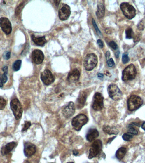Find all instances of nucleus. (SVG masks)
<instances>
[{
	"instance_id": "obj_1",
	"label": "nucleus",
	"mask_w": 145,
	"mask_h": 163,
	"mask_svg": "<svg viewBox=\"0 0 145 163\" xmlns=\"http://www.w3.org/2000/svg\"><path fill=\"white\" fill-rule=\"evenodd\" d=\"M88 121V119L86 115L79 114L73 118L71 122L72 126L76 131H79Z\"/></svg>"
},
{
	"instance_id": "obj_2",
	"label": "nucleus",
	"mask_w": 145,
	"mask_h": 163,
	"mask_svg": "<svg viewBox=\"0 0 145 163\" xmlns=\"http://www.w3.org/2000/svg\"><path fill=\"white\" fill-rule=\"evenodd\" d=\"M143 104V101L141 97L135 95L131 96L127 101L128 110L131 111H134L140 108Z\"/></svg>"
},
{
	"instance_id": "obj_3",
	"label": "nucleus",
	"mask_w": 145,
	"mask_h": 163,
	"mask_svg": "<svg viewBox=\"0 0 145 163\" xmlns=\"http://www.w3.org/2000/svg\"><path fill=\"white\" fill-rule=\"evenodd\" d=\"M98 63V58L94 54H87L84 60V65L85 69L88 71H92L95 68Z\"/></svg>"
},
{
	"instance_id": "obj_4",
	"label": "nucleus",
	"mask_w": 145,
	"mask_h": 163,
	"mask_svg": "<svg viewBox=\"0 0 145 163\" xmlns=\"http://www.w3.org/2000/svg\"><path fill=\"white\" fill-rule=\"evenodd\" d=\"M136 74L135 66L131 64L126 67L123 72L122 79L124 81L133 80L135 78Z\"/></svg>"
},
{
	"instance_id": "obj_5",
	"label": "nucleus",
	"mask_w": 145,
	"mask_h": 163,
	"mask_svg": "<svg viewBox=\"0 0 145 163\" xmlns=\"http://www.w3.org/2000/svg\"><path fill=\"white\" fill-rule=\"evenodd\" d=\"M10 107L16 119H19L22 117L23 108L18 99H14L12 100L10 102Z\"/></svg>"
},
{
	"instance_id": "obj_6",
	"label": "nucleus",
	"mask_w": 145,
	"mask_h": 163,
	"mask_svg": "<svg viewBox=\"0 0 145 163\" xmlns=\"http://www.w3.org/2000/svg\"><path fill=\"white\" fill-rule=\"evenodd\" d=\"M107 91L109 97L115 101H118L122 98V92L116 84H112L107 88Z\"/></svg>"
},
{
	"instance_id": "obj_7",
	"label": "nucleus",
	"mask_w": 145,
	"mask_h": 163,
	"mask_svg": "<svg viewBox=\"0 0 145 163\" xmlns=\"http://www.w3.org/2000/svg\"><path fill=\"white\" fill-rule=\"evenodd\" d=\"M102 141L100 139H97L92 143L90 148L89 150V159H92L95 158L99 155L102 151Z\"/></svg>"
},
{
	"instance_id": "obj_8",
	"label": "nucleus",
	"mask_w": 145,
	"mask_h": 163,
	"mask_svg": "<svg viewBox=\"0 0 145 163\" xmlns=\"http://www.w3.org/2000/svg\"><path fill=\"white\" fill-rule=\"evenodd\" d=\"M120 8L123 15L129 19H132L136 15V10L134 7L128 3H123Z\"/></svg>"
},
{
	"instance_id": "obj_9",
	"label": "nucleus",
	"mask_w": 145,
	"mask_h": 163,
	"mask_svg": "<svg viewBox=\"0 0 145 163\" xmlns=\"http://www.w3.org/2000/svg\"><path fill=\"white\" fill-rule=\"evenodd\" d=\"M103 96L102 93L97 92L93 96L92 107L95 111H101L104 107Z\"/></svg>"
},
{
	"instance_id": "obj_10",
	"label": "nucleus",
	"mask_w": 145,
	"mask_h": 163,
	"mask_svg": "<svg viewBox=\"0 0 145 163\" xmlns=\"http://www.w3.org/2000/svg\"><path fill=\"white\" fill-rule=\"evenodd\" d=\"M71 14V8L68 5L65 4H61L59 9V18L62 20H65L68 19Z\"/></svg>"
},
{
	"instance_id": "obj_11",
	"label": "nucleus",
	"mask_w": 145,
	"mask_h": 163,
	"mask_svg": "<svg viewBox=\"0 0 145 163\" xmlns=\"http://www.w3.org/2000/svg\"><path fill=\"white\" fill-rule=\"evenodd\" d=\"M41 79L44 85L49 86L55 81V78L50 70L46 69L41 73Z\"/></svg>"
},
{
	"instance_id": "obj_12",
	"label": "nucleus",
	"mask_w": 145,
	"mask_h": 163,
	"mask_svg": "<svg viewBox=\"0 0 145 163\" xmlns=\"http://www.w3.org/2000/svg\"><path fill=\"white\" fill-rule=\"evenodd\" d=\"M75 110L74 103L72 102H70L62 107V113L64 117L68 119L74 115Z\"/></svg>"
},
{
	"instance_id": "obj_13",
	"label": "nucleus",
	"mask_w": 145,
	"mask_h": 163,
	"mask_svg": "<svg viewBox=\"0 0 145 163\" xmlns=\"http://www.w3.org/2000/svg\"><path fill=\"white\" fill-rule=\"evenodd\" d=\"M0 27L6 34L8 35L12 31V25L9 19L6 18L2 17L0 18Z\"/></svg>"
},
{
	"instance_id": "obj_14",
	"label": "nucleus",
	"mask_w": 145,
	"mask_h": 163,
	"mask_svg": "<svg viewBox=\"0 0 145 163\" xmlns=\"http://www.w3.org/2000/svg\"><path fill=\"white\" fill-rule=\"evenodd\" d=\"M36 147L30 142H26L24 144V153L26 157H29L36 152Z\"/></svg>"
},
{
	"instance_id": "obj_15",
	"label": "nucleus",
	"mask_w": 145,
	"mask_h": 163,
	"mask_svg": "<svg viewBox=\"0 0 145 163\" xmlns=\"http://www.w3.org/2000/svg\"><path fill=\"white\" fill-rule=\"evenodd\" d=\"M33 61L36 64L42 63L44 59V55L41 50L36 49L33 51L32 54Z\"/></svg>"
},
{
	"instance_id": "obj_16",
	"label": "nucleus",
	"mask_w": 145,
	"mask_h": 163,
	"mask_svg": "<svg viewBox=\"0 0 145 163\" xmlns=\"http://www.w3.org/2000/svg\"><path fill=\"white\" fill-rule=\"evenodd\" d=\"M87 97L88 93L85 91L80 93L76 101V107L78 109H81L84 107L86 102Z\"/></svg>"
},
{
	"instance_id": "obj_17",
	"label": "nucleus",
	"mask_w": 145,
	"mask_h": 163,
	"mask_svg": "<svg viewBox=\"0 0 145 163\" xmlns=\"http://www.w3.org/2000/svg\"><path fill=\"white\" fill-rule=\"evenodd\" d=\"M99 132L95 128H90L87 133L86 138L87 140L89 142H92L95 140L99 137Z\"/></svg>"
},
{
	"instance_id": "obj_18",
	"label": "nucleus",
	"mask_w": 145,
	"mask_h": 163,
	"mask_svg": "<svg viewBox=\"0 0 145 163\" xmlns=\"http://www.w3.org/2000/svg\"><path fill=\"white\" fill-rule=\"evenodd\" d=\"M80 76L79 71L76 68H75L68 74V81L70 82H76L79 79Z\"/></svg>"
},
{
	"instance_id": "obj_19",
	"label": "nucleus",
	"mask_w": 145,
	"mask_h": 163,
	"mask_svg": "<svg viewBox=\"0 0 145 163\" xmlns=\"http://www.w3.org/2000/svg\"><path fill=\"white\" fill-rule=\"evenodd\" d=\"M17 144L15 142H11L6 144L5 146L2 148L1 150L2 155H6L12 151L14 148L16 146Z\"/></svg>"
},
{
	"instance_id": "obj_20",
	"label": "nucleus",
	"mask_w": 145,
	"mask_h": 163,
	"mask_svg": "<svg viewBox=\"0 0 145 163\" xmlns=\"http://www.w3.org/2000/svg\"><path fill=\"white\" fill-rule=\"evenodd\" d=\"M32 39L36 45L43 46L46 43V40L44 36L41 37H36L34 35H32Z\"/></svg>"
},
{
	"instance_id": "obj_21",
	"label": "nucleus",
	"mask_w": 145,
	"mask_h": 163,
	"mask_svg": "<svg viewBox=\"0 0 145 163\" xmlns=\"http://www.w3.org/2000/svg\"><path fill=\"white\" fill-rule=\"evenodd\" d=\"M103 131L105 133L110 135H117L119 133V131L115 127H111L109 125H104L103 126Z\"/></svg>"
},
{
	"instance_id": "obj_22",
	"label": "nucleus",
	"mask_w": 145,
	"mask_h": 163,
	"mask_svg": "<svg viewBox=\"0 0 145 163\" xmlns=\"http://www.w3.org/2000/svg\"><path fill=\"white\" fill-rule=\"evenodd\" d=\"M98 10L96 12V15L98 18H102L104 17L105 15V8L104 5L102 3L98 4Z\"/></svg>"
},
{
	"instance_id": "obj_23",
	"label": "nucleus",
	"mask_w": 145,
	"mask_h": 163,
	"mask_svg": "<svg viewBox=\"0 0 145 163\" xmlns=\"http://www.w3.org/2000/svg\"><path fill=\"white\" fill-rule=\"evenodd\" d=\"M127 152V149L124 147H121L118 149L116 152V156L119 160H120L123 159Z\"/></svg>"
},
{
	"instance_id": "obj_24",
	"label": "nucleus",
	"mask_w": 145,
	"mask_h": 163,
	"mask_svg": "<svg viewBox=\"0 0 145 163\" xmlns=\"http://www.w3.org/2000/svg\"><path fill=\"white\" fill-rule=\"evenodd\" d=\"M22 61L21 60H17L13 64V68L14 71L17 72L20 69Z\"/></svg>"
},
{
	"instance_id": "obj_25",
	"label": "nucleus",
	"mask_w": 145,
	"mask_h": 163,
	"mask_svg": "<svg viewBox=\"0 0 145 163\" xmlns=\"http://www.w3.org/2000/svg\"><path fill=\"white\" fill-rule=\"evenodd\" d=\"M126 38H128V39H131L133 38L134 34L132 29L130 27L127 28L126 30Z\"/></svg>"
},
{
	"instance_id": "obj_26",
	"label": "nucleus",
	"mask_w": 145,
	"mask_h": 163,
	"mask_svg": "<svg viewBox=\"0 0 145 163\" xmlns=\"http://www.w3.org/2000/svg\"><path fill=\"white\" fill-rule=\"evenodd\" d=\"M127 132L129 134H130L131 135H137L138 134V131L131 125H130L128 126Z\"/></svg>"
},
{
	"instance_id": "obj_27",
	"label": "nucleus",
	"mask_w": 145,
	"mask_h": 163,
	"mask_svg": "<svg viewBox=\"0 0 145 163\" xmlns=\"http://www.w3.org/2000/svg\"><path fill=\"white\" fill-rule=\"evenodd\" d=\"M122 138L124 141H130L133 138V136L130 134L124 133L122 136Z\"/></svg>"
},
{
	"instance_id": "obj_28",
	"label": "nucleus",
	"mask_w": 145,
	"mask_h": 163,
	"mask_svg": "<svg viewBox=\"0 0 145 163\" xmlns=\"http://www.w3.org/2000/svg\"><path fill=\"white\" fill-rule=\"evenodd\" d=\"M92 25H93V27H94V28H95V30H96V32H97L98 35H99V36H102V33H101V31H100L99 29V28H98V26H97V24H96L95 20H94V19L93 18L92 19Z\"/></svg>"
},
{
	"instance_id": "obj_29",
	"label": "nucleus",
	"mask_w": 145,
	"mask_h": 163,
	"mask_svg": "<svg viewBox=\"0 0 145 163\" xmlns=\"http://www.w3.org/2000/svg\"><path fill=\"white\" fill-rule=\"evenodd\" d=\"M6 101L3 98H0V110L4 109L6 105Z\"/></svg>"
},
{
	"instance_id": "obj_30",
	"label": "nucleus",
	"mask_w": 145,
	"mask_h": 163,
	"mask_svg": "<svg viewBox=\"0 0 145 163\" xmlns=\"http://www.w3.org/2000/svg\"><path fill=\"white\" fill-rule=\"evenodd\" d=\"M31 125L30 122L25 121V124H24V127H23V129H22V131H25L27 130Z\"/></svg>"
},
{
	"instance_id": "obj_31",
	"label": "nucleus",
	"mask_w": 145,
	"mask_h": 163,
	"mask_svg": "<svg viewBox=\"0 0 145 163\" xmlns=\"http://www.w3.org/2000/svg\"><path fill=\"white\" fill-rule=\"evenodd\" d=\"M122 62L124 64L127 63L130 60L129 57L127 54H123L122 58Z\"/></svg>"
},
{
	"instance_id": "obj_32",
	"label": "nucleus",
	"mask_w": 145,
	"mask_h": 163,
	"mask_svg": "<svg viewBox=\"0 0 145 163\" xmlns=\"http://www.w3.org/2000/svg\"><path fill=\"white\" fill-rule=\"evenodd\" d=\"M109 46H110L112 48L114 49V50H116V49L118 48L117 45V44L113 41H112L109 42Z\"/></svg>"
},
{
	"instance_id": "obj_33",
	"label": "nucleus",
	"mask_w": 145,
	"mask_h": 163,
	"mask_svg": "<svg viewBox=\"0 0 145 163\" xmlns=\"http://www.w3.org/2000/svg\"><path fill=\"white\" fill-rule=\"evenodd\" d=\"M107 65L109 67H112L115 65V63H114L113 60L112 58L109 59L107 61Z\"/></svg>"
},
{
	"instance_id": "obj_34",
	"label": "nucleus",
	"mask_w": 145,
	"mask_h": 163,
	"mask_svg": "<svg viewBox=\"0 0 145 163\" xmlns=\"http://www.w3.org/2000/svg\"><path fill=\"white\" fill-rule=\"evenodd\" d=\"M23 7V4L20 5L18 7V8H17L16 10V14L18 15V14H19L20 13V11H21V10H22Z\"/></svg>"
},
{
	"instance_id": "obj_35",
	"label": "nucleus",
	"mask_w": 145,
	"mask_h": 163,
	"mask_svg": "<svg viewBox=\"0 0 145 163\" xmlns=\"http://www.w3.org/2000/svg\"><path fill=\"white\" fill-rule=\"evenodd\" d=\"M97 44H98V46H99L100 48H102L103 47L104 44L102 40H100V39L98 40L97 41Z\"/></svg>"
},
{
	"instance_id": "obj_36",
	"label": "nucleus",
	"mask_w": 145,
	"mask_h": 163,
	"mask_svg": "<svg viewBox=\"0 0 145 163\" xmlns=\"http://www.w3.org/2000/svg\"><path fill=\"white\" fill-rule=\"evenodd\" d=\"M4 84V82L3 79L2 75L0 74V88H1L3 86Z\"/></svg>"
},
{
	"instance_id": "obj_37",
	"label": "nucleus",
	"mask_w": 145,
	"mask_h": 163,
	"mask_svg": "<svg viewBox=\"0 0 145 163\" xmlns=\"http://www.w3.org/2000/svg\"><path fill=\"white\" fill-rule=\"evenodd\" d=\"M10 55H11V53H10V52H7L6 54L5 57V59H6V60H8V59L10 58Z\"/></svg>"
},
{
	"instance_id": "obj_38",
	"label": "nucleus",
	"mask_w": 145,
	"mask_h": 163,
	"mask_svg": "<svg viewBox=\"0 0 145 163\" xmlns=\"http://www.w3.org/2000/svg\"><path fill=\"white\" fill-rule=\"evenodd\" d=\"M98 78H99L103 79L104 78V75L103 74L100 73V74H98Z\"/></svg>"
},
{
	"instance_id": "obj_39",
	"label": "nucleus",
	"mask_w": 145,
	"mask_h": 163,
	"mask_svg": "<svg viewBox=\"0 0 145 163\" xmlns=\"http://www.w3.org/2000/svg\"><path fill=\"white\" fill-rule=\"evenodd\" d=\"M120 53V52L119 51H117V52H116L115 55H116V57L117 58H119Z\"/></svg>"
},
{
	"instance_id": "obj_40",
	"label": "nucleus",
	"mask_w": 145,
	"mask_h": 163,
	"mask_svg": "<svg viewBox=\"0 0 145 163\" xmlns=\"http://www.w3.org/2000/svg\"><path fill=\"white\" fill-rule=\"evenodd\" d=\"M73 154H74V155H77L78 154V152L76 150H74L73 151Z\"/></svg>"
},
{
	"instance_id": "obj_41",
	"label": "nucleus",
	"mask_w": 145,
	"mask_h": 163,
	"mask_svg": "<svg viewBox=\"0 0 145 163\" xmlns=\"http://www.w3.org/2000/svg\"><path fill=\"white\" fill-rule=\"evenodd\" d=\"M54 2H55V4H56V5H57V6H58L59 4H60V1H55Z\"/></svg>"
},
{
	"instance_id": "obj_42",
	"label": "nucleus",
	"mask_w": 145,
	"mask_h": 163,
	"mask_svg": "<svg viewBox=\"0 0 145 163\" xmlns=\"http://www.w3.org/2000/svg\"><path fill=\"white\" fill-rule=\"evenodd\" d=\"M109 56H110V52L108 51L107 53H106V58L107 60H108V58H109Z\"/></svg>"
},
{
	"instance_id": "obj_43",
	"label": "nucleus",
	"mask_w": 145,
	"mask_h": 163,
	"mask_svg": "<svg viewBox=\"0 0 145 163\" xmlns=\"http://www.w3.org/2000/svg\"><path fill=\"white\" fill-rule=\"evenodd\" d=\"M116 138V137H114L111 138H109V140H108V143H109V142H111V141H112L114 138Z\"/></svg>"
},
{
	"instance_id": "obj_44",
	"label": "nucleus",
	"mask_w": 145,
	"mask_h": 163,
	"mask_svg": "<svg viewBox=\"0 0 145 163\" xmlns=\"http://www.w3.org/2000/svg\"><path fill=\"white\" fill-rule=\"evenodd\" d=\"M142 128L143 129V130L145 131V122L143 123V124H142Z\"/></svg>"
},
{
	"instance_id": "obj_45",
	"label": "nucleus",
	"mask_w": 145,
	"mask_h": 163,
	"mask_svg": "<svg viewBox=\"0 0 145 163\" xmlns=\"http://www.w3.org/2000/svg\"><path fill=\"white\" fill-rule=\"evenodd\" d=\"M67 163H74V162H68Z\"/></svg>"
},
{
	"instance_id": "obj_46",
	"label": "nucleus",
	"mask_w": 145,
	"mask_h": 163,
	"mask_svg": "<svg viewBox=\"0 0 145 163\" xmlns=\"http://www.w3.org/2000/svg\"><path fill=\"white\" fill-rule=\"evenodd\" d=\"M53 163V162H50V163Z\"/></svg>"
}]
</instances>
